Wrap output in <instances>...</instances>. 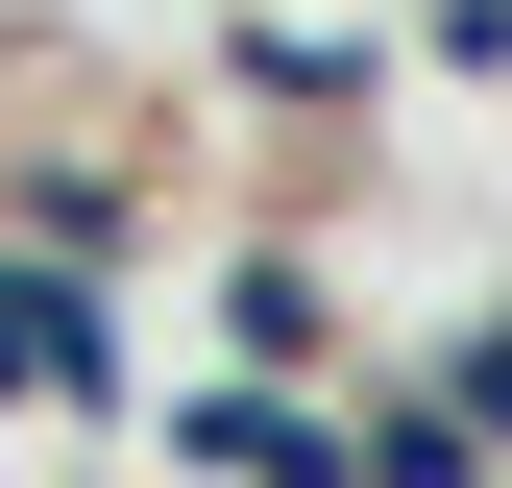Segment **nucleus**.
I'll return each instance as SVG.
<instances>
[{
    "mask_svg": "<svg viewBox=\"0 0 512 488\" xmlns=\"http://www.w3.org/2000/svg\"><path fill=\"white\" fill-rule=\"evenodd\" d=\"M0 391H49V415L122 391V342H98V293H74V269H0Z\"/></svg>",
    "mask_w": 512,
    "mask_h": 488,
    "instance_id": "nucleus-1",
    "label": "nucleus"
},
{
    "mask_svg": "<svg viewBox=\"0 0 512 488\" xmlns=\"http://www.w3.org/2000/svg\"><path fill=\"white\" fill-rule=\"evenodd\" d=\"M464 415H488V440H512V318H488V342H464Z\"/></svg>",
    "mask_w": 512,
    "mask_h": 488,
    "instance_id": "nucleus-4",
    "label": "nucleus"
},
{
    "mask_svg": "<svg viewBox=\"0 0 512 488\" xmlns=\"http://www.w3.org/2000/svg\"><path fill=\"white\" fill-rule=\"evenodd\" d=\"M171 440H196V464H244V488H366V464L317 440V415H269V391H196Z\"/></svg>",
    "mask_w": 512,
    "mask_h": 488,
    "instance_id": "nucleus-2",
    "label": "nucleus"
},
{
    "mask_svg": "<svg viewBox=\"0 0 512 488\" xmlns=\"http://www.w3.org/2000/svg\"><path fill=\"white\" fill-rule=\"evenodd\" d=\"M464 464H488V415H464V391H415V415H366V488H464Z\"/></svg>",
    "mask_w": 512,
    "mask_h": 488,
    "instance_id": "nucleus-3",
    "label": "nucleus"
}]
</instances>
